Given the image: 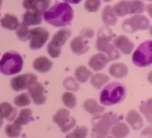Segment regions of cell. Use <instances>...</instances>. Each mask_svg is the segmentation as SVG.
Listing matches in <instances>:
<instances>
[{"mask_svg":"<svg viewBox=\"0 0 152 138\" xmlns=\"http://www.w3.org/2000/svg\"><path fill=\"white\" fill-rule=\"evenodd\" d=\"M43 19L47 23L61 28L70 25L74 19V10L66 2H57L43 13Z\"/></svg>","mask_w":152,"mask_h":138,"instance_id":"6da1fadb","label":"cell"},{"mask_svg":"<svg viewBox=\"0 0 152 138\" xmlns=\"http://www.w3.org/2000/svg\"><path fill=\"white\" fill-rule=\"evenodd\" d=\"M119 119L113 113H106L102 116H94L92 119L91 137L105 138L109 134L111 128L117 124Z\"/></svg>","mask_w":152,"mask_h":138,"instance_id":"7a4b0ae2","label":"cell"},{"mask_svg":"<svg viewBox=\"0 0 152 138\" xmlns=\"http://www.w3.org/2000/svg\"><path fill=\"white\" fill-rule=\"evenodd\" d=\"M126 96V87L120 83H111L101 92L100 103L105 106L117 105L123 102Z\"/></svg>","mask_w":152,"mask_h":138,"instance_id":"3957f363","label":"cell"},{"mask_svg":"<svg viewBox=\"0 0 152 138\" xmlns=\"http://www.w3.org/2000/svg\"><path fill=\"white\" fill-rule=\"evenodd\" d=\"M113 38L111 30L107 27H103L98 32V37L96 42V49L107 54L108 61H114L120 58L118 50L111 43Z\"/></svg>","mask_w":152,"mask_h":138,"instance_id":"277c9868","label":"cell"},{"mask_svg":"<svg viewBox=\"0 0 152 138\" xmlns=\"http://www.w3.org/2000/svg\"><path fill=\"white\" fill-rule=\"evenodd\" d=\"M23 68V59L16 51L7 52L0 59V72L4 75L18 74Z\"/></svg>","mask_w":152,"mask_h":138,"instance_id":"5b68a950","label":"cell"},{"mask_svg":"<svg viewBox=\"0 0 152 138\" xmlns=\"http://www.w3.org/2000/svg\"><path fill=\"white\" fill-rule=\"evenodd\" d=\"M112 10L116 16L123 17L129 14L142 13L145 10V4L140 0H123L116 4Z\"/></svg>","mask_w":152,"mask_h":138,"instance_id":"8992f818","label":"cell"},{"mask_svg":"<svg viewBox=\"0 0 152 138\" xmlns=\"http://www.w3.org/2000/svg\"><path fill=\"white\" fill-rule=\"evenodd\" d=\"M152 42L151 40L143 42L137 48L132 56L134 64L137 67L150 66L152 63Z\"/></svg>","mask_w":152,"mask_h":138,"instance_id":"52a82bcc","label":"cell"},{"mask_svg":"<svg viewBox=\"0 0 152 138\" xmlns=\"http://www.w3.org/2000/svg\"><path fill=\"white\" fill-rule=\"evenodd\" d=\"M71 31L68 28H62L53 35L51 41L48 45V52L53 58H57L61 54V47L71 37Z\"/></svg>","mask_w":152,"mask_h":138,"instance_id":"ba28073f","label":"cell"},{"mask_svg":"<svg viewBox=\"0 0 152 138\" xmlns=\"http://www.w3.org/2000/svg\"><path fill=\"white\" fill-rule=\"evenodd\" d=\"M150 27L148 18L143 15H134L126 19L122 24L123 31L129 34H134L137 31H145Z\"/></svg>","mask_w":152,"mask_h":138,"instance_id":"9c48e42d","label":"cell"},{"mask_svg":"<svg viewBox=\"0 0 152 138\" xmlns=\"http://www.w3.org/2000/svg\"><path fill=\"white\" fill-rule=\"evenodd\" d=\"M53 123L61 129L63 133L72 129L76 125V120L70 116V111L66 108H60L53 117Z\"/></svg>","mask_w":152,"mask_h":138,"instance_id":"30bf717a","label":"cell"},{"mask_svg":"<svg viewBox=\"0 0 152 138\" xmlns=\"http://www.w3.org/2000/svg\"><path fill=\"white\" fill-rule=\"evenodd\" d=\"M50 34L48 31L42 27L30 30V47L32 50H39L45 45L48 40Z\"/></svg>","mask_w":152,"mask_h":138,"instance_id":"8fae6325","label":"cell"},{"mask_svg":"<svg viewBox=\"0 0 152 138\" xmlns=\"http://www.w3.org/2000/svg\"><path fill=\"white\" fill-rule=\"evenodd\" d=\"M37 83V77L34 74H25L13 77L10 82L12 88L16 91L29 89Z\"/></svg>","mask_w":152,"mask_h":138,"instance_id":"7c38bea8","label":"cell"},{"mask_svg":"<svg viewBox=\"0 0 152 138\" xmlns=\"http://www.w3.org/2000/svg\"><path fill=\"white\" fill-rule=\"evenodd\" d=\"M28 93L36 105H42L45 103L47 96L45 95V90L42 84L36 83L34 85L28 89Z\"/></svg>","mask_w":152,"mask_h":138,"instance_id":"4fadbf2b","label":"cell"},{"mask_svg":"<svg viewBox=\"0 0 152 138\" xmlns=\"http://www.w3.org/2000/svg\"><path fill=\"white\" fill-rule=\"evenodd\" d=\"M113 45L117 50H120L123 54H129L133 50L134 44L130 39L125 35H121L115 38L113 41Z\"/></svg>","mask_w":152,"mask_h":138,"instance_id":"5bb4252c","label":"cell"},{"mask_svg":"<svg viewBox=\"0 0 152 138\" xmlns=\"http://www.w3.org/2000/svg\"><path fill=\"white\" fill-rule=\"evenodd\" d=\"M108 57L102 53H99L92 56L88 62V65L95 71H102L108 64Z\"/></svg>","mask_w":152,"mask_h":138,"instance_id":"9a60e30c","label":"cell"},{"mask_svg":"<svg viewBox=\"0 0 152 138\" xmlns=\"http://www.w3.org/2000/svg\"><path fill=\"white\" fill-rule=\"evenodd\" d=\"M88 44L84 38L79 36L76 37L71 41V49L73 53L77 55H82L86 53L89 50Z\"/></svg>","mask_w":152,"mask_h":138,"instance_id":"2e32d148","label":"cell"},{"mask_svg":"<svg viewBox=\"0 0 152 138\" xmlns=\"http://www.w3.org/2000/svg\"><path fill=\"white\" fill-rule=\"evenodd\" d=\"M42 13L37 10H27L22 16V23L27 26L30 25H39L42 22Z\"/></svg>","mask_w":152,"mask_h":138,"instance_id":"e0dca14e","label":"cell"},{"mask_svg":"<svg viewBox=\"0 0 152 138\" xmlns=\"http://www.w3.org/2000/svg\"><path fill=\"white\" fill-rule=\"evenodd\" d=\"M34 68L39 73H46L50 71L53 67V62L46 56H39L33 63Z\"/></svg>","mask_w":152,"mask_h":138,"instance_id":"ac0fdd59","label":"cell"},{"mask_svg":"<svg viewBox=\"0 0 152 138\" xmlns=\"http://www.w3.org/2000/svg\"><path fill=\"white\" fill-rule=\"evenodd\" d=\"M17 111L9 102H3L0 103V115L7 121H13L16 119Z\"/></svg>","mask_w":152,"mask_h":138,"instance_id":"d6986e66","label":"cell"},{"mask_svg":"<svg viewBox=\"0 0 152 138\" xmlns=\"http://www.w3.org/2000/svg\"><path fill=\"white\" fill-rule=\"evenodd\" d=\"M126 121L130 124L134 130L138 131L142 127L143 120L139 113L135 110H131L126 115Z\"/></svg>","mask_w":152,"mask_h":138,"instance_id":"ffe728a7","label":"cell"},{"mask_svg":"<svg viewBox=\"0 0 152 138\" xmlns=\"http://www.w3.org/2000/svg\"><path fill=\"white\" fill-rule=\"evenodd\" d=\"M0 24H1L2 28L9 30V31L16 30V28L19 25L18 18L15 15L11 14V13H6L0 19Z\"/></svg>","mask_w":152,"mask_h":138,"instance_id":"44dd1931","label":"cell"},{"mask_svg":"<svg viewBox=\"0 0 152 138\" xmlns=\"http://www.w3.org/2000/svg\"><path fill=\"white\" fill-rule=\"evenodd\" d=\"M109 73L112 77L115 78H124L129 73V69L124 63L118 62L114 63L109 67Z\"/></svg>","mask_w":152,"mask_h":138,"instance_id":"7402d4cb","label":"cell"},{"mask_svg":"<svg viewBox=\"0 0 152 138\" xmlns=\"http://www.w3.org/2000/svg\"><path fill=\"white\" fill-rule=\"evenodd\" d=\"M84 108L93 116L99 115L105 111V107H102L98 104L95 99H88L84 103Z\"/></svg>","mask_w":152,"mask_h":138,"instance_id":"603a6c76","label":"cell"},{"mask_svg":"<svg viewBox=\"0 0 152 138\" xmlns=\"http://www.w3.org/2000/svg\"><path fill=\"white\" fill-rule=\"evenodd\" d=\"M102 19L104 23L108 26H114L118 22L117 16L110 5H107L102 10Z\"/></svg>","mask_w":152,"mask_h":138,"instance_id":"cb8c5ba5","label":"cell"},{"mask_svg":"<svg viewBox=\"0 0 152 138\" xmlns=\"http://www.w3.org/2000/svg\"><path fill=\"white\" fill-rule=\"evenodd\" d=\"M111 134L115 138H125L129 135V128L124 123H118L111 128Z\"/></svg>","mask_w":152,"mask_h":138,"instance_id":"d4e9b609","label":"cell"},{"mask_svg":"<svg viewBox=\"0 0 152 138\" xmlns=\"http://www.w3.org/2000/svg\"><path fill=\"white\" fill-rule=\"evenodd\" d=\"M91 75V71H89L84 65L79 66L75 71V77H77V80L82 83L87 82Z\"/></svg>","mask_w":152,"mask_h":138,"instance_id":"484cf974","label":"cell"},{"mask_svg":"<svg viewBox=\"0 0 152 138\" xmlns=\"http://www.w3.org/2000/svg\"><path fill=\"white\" fill-rule=\"evenodd\" d=\"M31 120H32V111L31 108H25L20 111L19 117L14 120V122L22 126L29 123Z\"/></svg>","mask_w":152,"mask_h":138,"instance_id":"4316f807","label":"cell"},{"mask_svg":"<svg viewBox=\"0 0 152 138\" xmlns=\"http://www.w3.org/2000/svg\"><path fill=\"white\" fill-rule=\"evenodd\" d=\"M109 80V77L103 74H96L92 76L91 84L94 88L99 89Z\"/></svg>","mask_w":152,"mask_h":138,"instance_id":"83f0119b","label":"cell"},{"mask_svg":"<svg viewBox=\"0 0 152 138\" xmlns=\"http://www.w3.org/2000/svg\"><path fill=\"white\" fill-rule=\"evenodd\" d=\"M22 126L14 122L13 124L7 125L5 127V134L10 138H16L20 136Z\"/></svg>","mask_w":152,"mask_h":138,"instance_id":"f1b7e54d","label":"cell"},{"mask_svg":"<svg viewBox=\"0 0 152 138\" xmlns=\"http://www.w3.org/2000/svg\"><path fill=\"white\" fill-rule=\"evenodd\" d=\"M88 134V128L85 126H78L72 132L68 134L65 138H86Z\"/></svg>","mask_w":152,"mask_h":138,"instance_id":"f546056e","label":"cell"},{"mask_svg":"<svg viewBox=\"0 0 152 138\" xmlns=\"http://www.w3.org/2000/svg\"><path fill=\"white\" fill-rule=\"evenodd\" d=\"M16 36L21 41L25 42L29 39L30 37V30L27 25L22 23L19 24L18 28H16Z\"/></svg>","mask_w":152,"mask_h":138,"instance_id":"4dcf8cb0","label":"cell"},{"mask_svg":"<svg viewBox=\"0 0 152 138\" xmlns=\"http://www.w3.org/2000/svg\"><path fill=\"white\" fill-rule=\"evenodd\" d=\"M62 102L69 108H74L77 105V97L71 92H65L62 96Z\"/></svg>","mask_w":152,"mask_h":138,"instance_id":"1f68e13d","label":"cell"},{"mask_svg":"<svg viewBox=\"0 0 152 138\" xmlns=\"http://www.w3.org/2000/svg\"><path fill=\"white\" fill-rule=\"evenodd\" d=\"M101 6V0H86L84 7L87 11L94 13L99 10Z\"/></svg>","mask_w":152,"mask_h":138,"instance_id":"d6a6232c","label":"cell"},{"mask_svg":"<svg viewBox=\"0 0 152 138\" xmlns=\"http://www.w3.org/2000/svg\"><path fill=\"white\" fill-rule=\"evenodd\" d=\"M14 103L17 106L23 107L26 105H30L31 103V99L29 97V95L26 93H22L21 94L18 95L14 99Z\"/></svg>","mask_w":152,"mask_h":138,"instance_id":"836d02e7","label":"cell"},{"mask_svg":"<svg viewBox=\"0 0 152 138\" xmlns=\"http://www.w3.org/2000/svg\"><path fill=\"white\" fill-rule=\"evenodd\" d=\"M63 85L65 89L70 91H77L79 89V85L75 82L72 77H68L63 82Z\"/></svg>","mask_w":152,"mask_h":138,"instance_id":"e575fe53","label":"cell"},{"mask_svg":"<svg viewBox=\"0 0 152 138\" xmlns=\"http://www.w3.org/2000/svg\"><path fill=\"white\" fill-rule=\"evenodd\" d=\"M50 1H51V0H37L35 10L39 11L42 14H43V13L46 10H48V8L50 6Z\"/></svg>","mask_w":152,"mask_h":138,"instance_id":"d590c367","label":"cell"},{"mask_svg":"<svg viewBox=\"0 0 152 138\" xmlns=\"http://www.w3.org/2000/svg\"><path fill=\"white\" fill-rule=\"evenodd\" d=\"M37 3V0H23L22 5L27 10H35Z\"/></svg>","mask_w":152,"mask_h":138,"instance_id":"8d00e7d4","label":"cell"},{"mask_svg":"<svg viewBox=\"0 0 152 138\" xmlns=\"http://www.w3.org/2000/svg\"><path fill=\"white\" fill-rule=\"evenodd\" d=\"M80 36L84 39H90L94 37V31L91 28H84L80 33Z\"/></svg>","mask_w":152,"mask_h":138,"instance_id":"74e56055","label":"cell"},{"mask_svg":"<svg viewBox=\"0 0 152 138\" xmlns=\"http://www.w3.org/2000/svg\"><path fill=\"white\" fill-rule=\"evenodd\" d=\"M65 1L66 3H69V4H79L82 0H63Z\"/></svg>","mask_w":152,"mask_h":138,"instance_id":"f35d334b","label":"cell"},{"mask_svg":"<svg viewBox=\"0 0 152 138\" xmlns=\"http://www.w3.org/2000/svg\"><path fill=\"white\" fill-rule=\"evenodd\" d=\"M2 125H3V118L1 117V115H0V128L1 127Z\"/></svg>","mask_w":152,"mask_h":138,"instance_id":"ab89813d","label":"cell"},{"mask_svg":"<svg viewBox=\"0 0 152 138\" xmlns=\"http://www.w3.org/2000/svg\"><path fill=\"white\" fill-rule=\"evenodd\" d=\"M103 1H105V2H111L112 0H102Z\"/></svg>","mask_w":152,"mask_h":138,"instance_id":"60d3db41","label":"cell"},{"mask_svg":"<svg viewBox=\"0 0 152 138\" xmlns=\"http://www.w3.org/2000/svg\"><path fill=\"white\" fill-rule=\"evenodd\" d=\"M3 0H0V8H1V3H2Z\"/></svg>","mask_w":152,"mask_h":138,"instance_id":"b9f144b4","label":"cell"},{"mask_svg":"<svg viewBox=\"0 0 152 138\" xmlns=\"http://www.w3.org/2000/svg\"><path fill=\"white\" fill-rule=\"evenodd\" d=\"M107 138H115V137H108Z\"/></svg>","mask_w":152,"mask_h":138,"instance_id":"7bdbcfd3","label":"cell"},{"mask_svg":"<svg viewBox=\"0 0 152 138\" xmlns=\"http://www.w3.org/2000/svg\"><path fill=\"white\" fill-rule=\"evenodd\" d=\"M146 1H151V0H146Z\"/></svg>","mask_w":152,"mask_h":138,"instance_id":"ee69618b","label":"cell"}]
</instances>
